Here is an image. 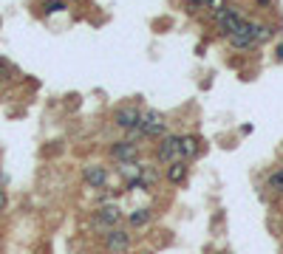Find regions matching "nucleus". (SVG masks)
<instances>
[{"mask_svg":"<svg viewBox=\"0 0 283 254\" xmlns=\"http://www.w3.org/2000/svg\"><path fill=\"white\" fill-rule=\"evenodd\" d=\"M255 23H258V20L244 17V23H241L232 34H227V45H229V48H235V51H252V48H258L261 42H258V37H255Z\"/></svg>","mask_w":283,"mask_h":254,"instance_id":"obj_1","label":"nucleus"},{"mask_svg":"<svg viewBox=\"0 0 283 254\" xmlns=\"http://www.w3.org/2000/svg\"><path fill=\"white\" fill-rule=\"evenodd\" d=\"M167 113H161V110H156V108H148V110H142V121H139V127H142V133H145V139H150V141H156V139H161V136H167Z\"/></svg>","mask_w":283,"mask_h":254,"instance_id":"obj_2","label":"nucleus"},{"mask_svg":"<svg viewBox=\"0 0 283 254\" xmlns=\"http://www.w3.org/2000/svg\"><path fill=\"white\" fill-rule=\"evenodd\" d=\"M111 121H113V127H119V130H122V133H128V130H133V127H139V121H142V105L139 102L119 105V108L113 110Z\"/></svg>","mask_w":283,"mask_h":254,"instance_id":"obj_3","label":"nucleus"},{"mask_svg":"<svg viewBox=\"0 0 283 254\" xmlns=\"http://www.w3.org/2000/svg\"><path fill=\"white\" fill-rule=\"evenodd\" d=\"M213 23H216L218 34L227 37V34H232V31L244 23V14H241V9H235V6H221V9L213 12Z\"/></svg>","mask_w":283,"mask_h":254,"instance_id":"obj_4","label":"nucleus"},{"mask_svg":"<svg viewBox=\"0 0 283 254\" xmlns=\"http://www.w3.org/2000/svg\"><path fill=\"white\" fill-rule=\"evenodd\" d=\"M108 156H111V161H116V164L139 161L142 147H139V141H133V139H119V141H113V144L108 147Z\"/></svg>","mask_w":283,"mask_h":254,"instance_id":"obj_5","label":"nucleus"},{"mask_svg":"<svg viewBox=\"0 0 283 254\" xmlns=\"http://www.w3.org/2000/svg\"><path fill=\"white\" fill-rule=\"evenodd\" d=\"M179 158V136H161V139H156V147H153V161H159L161 167H167V164H173Z\"/></svg>","mask_w":283,"mask_h":254,"instance_id":"obj_6","label":"nucleus"},{"mask_svg":"<svg viewBox=\"0 0 283 254\" xmlns=\"http://www.w3.org/2000/svg\"><path fill=\"white\" fill-rule=\"evenodd\" d=\"M122 220H125V212L119 209L116 204H105L93 212V226L102 229V232L113 229V226H122Z\"/></svg>","mask_w":283,"mask_h":254,"instance_id":"obj_7","label":"nucleus"},{"mask_svg":"<svg viewBox=\"0 0 283 254\" xmlns=\"http://www.w3.org/2000/svg\"><path fill=\"white\" fill-rule=\"evenodd\" d=\"M105 240V251L108 254H125L130 248V232L122 229V226H113V229H108L102 235Z\"/></svg>","mask_w":283,"mask_h":254,"instance_id":"obj_8","label":"nucleus"},{"mask_svg":"<svg viewBox=\"0 0 283 254\" xmlns=\"http://www.w3.org/2000/svg\"><path fill=\"white\" fill-rule=\"evenodd\" d=\"M187 178H190V161H184V158H176L173 164L164 167V181L173 184V187L187 184Z\"/></svg>","mask_w":283,"mask_h":254,"instance_id":"obj_9","label":"nucleus"},{"mask_svg":"<svg viewBox=\"0 0 283 254\" xmlns=\"http://www.w3.org/2000/svg\"><path fill=\"white\" fill-rule=\"evenodd\" d=\"M201 153H204V144H201V139H198L196 133L179 136V158H184V161H196Z\"/></svg>","mask_w":283,"mask_h":254,"instance_id":"obj_10","label":"nucleus"},{"mask_svg":"<svg viewBox=\"0 0 283 254\" xmlns=\"http://www.w3.org/2000/svg\"><path fill=\"white\" fill-rule=\"evenodd\" d=\"M139 178H142V184H145L148 189H156L161 181H164V167H161L159 161H153V164L139 161Z\"/></svg>","mask_w":283,"mask_h":254,"instance_id":"obj_11","label":"nucleus"},{"mask_svg":"<svg viewBox=\"0 0 283 254\" xmlns=\"http://www.w3.org/2000/svg\"><path fill=\"white\" fill-rule=\"evenodd\" d=\"M82 181L91 189H102L108 184V167L105 164H88V167H82Z\"/></svg>","mask_w":283,"mask_h":254,"instance_id":"obj_12","label":"nucleus"},{"mask_svg":"<svg viewBox=\"0 0 283 254\" xmlns=\"http://www.w3.org/2000/svg\"><path fill=\"white\" fill-rule=\"evenodd\" d=\"M153 223V209L150 206H139V209L128 212V226L130 229H145Z\"/></svg>","mask_w":283,"mask_h":254,"instance_id":"obj_13","label":"nucleus"},{"mask_svg":"<svg viewBox=\"0 0 283 254\" xmlns=\"http://www.w3.org/2000/svg\"><path fill=\"white\" fill-rule=\"evenodd\" d=\"M264 184H266V189H269L272 195L283 198V167L269 169V172H266V178H264Z\"/></svg>","mask_w":283,"mask_h":254,"instance_id":"obj_14","label":"nucleus"},{"mask_svg":"<svg viewBox=\"0 0 283 254\" xmlns=\"http://www.w3.org/2000/svg\"><path fill=\"white\" fill-rule=\"evenodd\" d=\"M12 71H14V68H12V62L0 57V82H6V79L12 77Z\"/></svg>","mask_w":283,"mask_h":254,"instance_id":"obj_15","label":"nucleus"},{"mask_svg":"<svg viewBox=\"0 0 283 254\" xmlns=\"http://www.w3.org/2000/svg\"><path fill=\"white\" fill-rule=\"evenodd\" d=\"M277 0H255V6L258 9H269V6H275Z\"/></svg>","mask_w":283,"mask_h":254,"instance_id":"obj_16","label":"nucleus"},{"mask_svg":"<svg viewBox=\"0 0 283 254\" xmlns=\"http://www.w3.org/2000/svg\"><path fill=\"white\" fill-rule=\"evenodd\" d=\"M6 206H9V198H6V189L0 187V212L6 209Z\"/></svg>","mask_w":283,"mask_h":254,"instance_id":"obj_17","label":"nucleus"},{"mask_svg":"<svg viewBox=\"0 0 283 254\" xmlns=\"http://www.w3.org/2000/svg\"><path fill=\"white\" fill-rule=\"evenodd\" d=\"M277 60H283V45H280V48H277Z\"/></svg>","mask_w":283,"mask_h":254,"instance_id":"obj_18","label":"nucleus"}]
</instances>
